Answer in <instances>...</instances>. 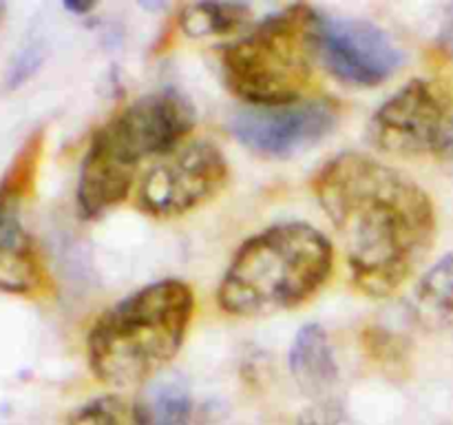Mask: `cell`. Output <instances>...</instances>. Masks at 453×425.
Listing matches in <instances>:
<instances>
[{"label": "cell", "mask_w": 453, "mask_h": 425, "mask_svg": "<svg viewBox=\"0 0 453 425\" xmlns=\"http://www.w3.org/2000/svg\"><path fill=\"white\" fill-rule=\"evenodd\" d=\"M339 122V106L327 97L283 106H246L230 118V133L252 153L290 158L330 135Z\"/></svg>", "instance_id": "cell-8"}, {"label": "cell", "mask_w": 453, "mask_h": 425, "mask_svg": "<svg viewBox=\"0 0 453 425\" xmlns=\"http://www.w3.org/2000/svg\"><path fill=\"white\" fill-rule=\"evenodd\" d=\"M319 56L332 75L349 87H379L405 62L392 35L358 18H321Z\"/></svg>", "instance_id": "cell-9"}, {"label": "cell", "mask_w": 453, "mask_h": 425, "mask_svg": "<svg viewBox=\"0 0 453 425\" xmlns=\"http://www.w3.org/2000/svg\"><path fill=\"white\" fill-rule=\"evenodd\" d=\"M312 190L363 295H394L427 257L436 237V208L427 190L398 168L348 151L314 173Z\"/></svg>", "instance_id": "cell-1"}, {"label": "cell", "mask_w": 453, "mask_h": 425, "mask_svg": "<svg viewBox=\"0 0 453 425\" xmlns=\"http://www.w3.org/2000/svg\"><path fill=\"white\" fill-rule=\"evenodd\" d=\"M453 122V97L436 80H411L379 106L367 127L380 153L441 159Z\"/></svg>", "instance_id": "cell-7"}, {"label": "cell", "mask_w": 453, "mask_h": 425, "mask_svg": "<svg viewBox=\"0 0 453 425\" xmlns=\"http://www.w3.org/2000/svg\"><path fill=\"white\" fill-rule=\"evenodd\" d=\"M332 242L305 221L274 224L239 246L217 304L233 317H270L305 304L332 274Z\"/></svg>", "instance_id": "cell-3"}, {"label": "cell", "mask_w": 453, "mask_h": 425, "mask_svg": "<svg viewBox=\"0 0 453 425\" xmlns=\"http://www.w3.org/2000/svg\"><path fill=\"white\" fill-rule=\"evenodd\" d=\"M290 375L299 390L308 397L323 401L339 383V361L330 335L321 323H308L292 341Z\"/></svg>", "instance_id": "cell-11"}, {"label": "cell", "mask_w": 453, "mask_h": 425, "mask_svg": "<svg viewBox=\"0 0 453 425\" xmlns=\"http://www.w3.org/2000/svg\"><path fill=\"white\" fill-rule=\"evenodd\" d=\"M40 62H42V49L40 47H29L20 53V56L13 60L12 69L7 73V87L9 89H16L20 87L22 82L31 78V75L38 71Z\"/></svg>", "instance_id": "cell-17"}, {"label": "cell", "mask_w": 453, "mask_h": 425, "mask_svg": "<svg viewBox=\"0 0 453 425\" xmlns=\"http://www.w3.org/2000/svg\"><path fill=\"white\" fill-rule=\"evenodd\" d=\"M195 128V109L173 89L149 93L111 115L84 153L78 177V208L97 217L118 206L135 186L137 168L157 162L184 144Z\"/></svg>", "instance_id": "cell-4"}, {"label": "cell", "mask_w": 453, "mask_h": 425, "mask_svg": "<svg viewBox=\"0 0 453 425\" xmlns=\"http://www.w3.org/2000/svg\"><path fill=\"white\" fill-rule=\"evenodd\" d=\"M228 180L230 164L219 146L208 140L184 142L142 175L135 204L150 217H180L217 197Z\"/></svg>", "instance_id": "cell-6"}, {"label": "cell", "mask_w": 453, "mask_h": 425, "mask_svg": "<svg viewBox=\"0 0 453 425\" xmlns=\"http://www.w3.org/2000/svg\"><path fill=\"white\" fill-rule=\"evenodd\" d=\"M438 44H441V49L445 51V56L453 58V7L449 9V13H447L445 22H442L441 34H438Z\"/></svg>", "instance_id": "cell-18"}, {"label": "cell", "mask_w": 453, "mask_h": 425, "mask_svg": "<svg viewBox=\"0 0 453 425\" xmlns=\"http://www.w3.org/2000/svg\"><path fill=\"white\" fill-rule=\"evenodd\" d=\"M441 159L447 164H453V122H451V128H449V135H447V144L445 149H442L441 153Z\"/></svg>", "instance_id": "cell-19"}, {"label": "cell", "mask_w": 453, "mask_h": 425, "mask_svg": "<svg viewBox=\"0 0 453 425\" xmlns=\"http://www.w3.org/2000/svg\"><path fill=\"white\" fill-rule=\"evenodd\" d=\"M250 20V7L237 3H199L181 13V27L190 35H233Z\"/></svg>", "instance_id": "cell-14"}, {"label": "cell", "mask_w": 453, "mask_h": 425, "mask_svg": "<svg viewBox=\"0 0 453 425\" xmlns=\"http://www.w3.org/2000/svg\"><path fill=\"white\" fill-rule=\"evenodd\" d=\"M296 425H349V421L343 406L330 397L323 398V401H317L308 410L301 412V416L296 419Z\"/></svg>", "instance_id": "cell-16"}, {"label": "cell", "mask_w": 453, "mask_h": 425, "mask_svg": "<svg viewBox=\"0 0 453 425\" xmlns=\"http://www.w3.org/2000/svg\"><path fill=\"white\" fill-rule=\"evenodd\" d=\"M66 12H73V13H88L93 9V4L88 3H65Z\"/></svg>", "instance_id": "cell-20"}, {"label": "cell", "mask_w": 453, "mask_h": 425, "mask_svg": "<svg viewBox=\"0 0 453 425\" xmlns=\"http://www.w3.org/2000/svg\"><path fill=\"white\" fill-rule=\"evenodd\" d=\"M135 425H190L193 397L184 376L157 375L142 390L135 407Z\"/></svg>", "instance_id": "cell-12"}, {"label": "cell", "mask_w": 453, "mask_h": 425, "mask_svg": "<svg viewBox=\"0 0 453 425\" xmlns=\"http://www.w3.org/2000/svg\"><path fill=\"white\" fill-rule=\"evenodd\" d=\"M38 162L29 155L13 158L0 180V290L34 295L47 286L35 243L20 220V204L34 189Z\"/></svg>", "instance_id": "cell-10"}, {"label": "cell", "mask_w": 453, "mask_h": 425, "mask_svg": "<svg viewBox=\"0 0 453 425\" xmlns=\"http://www.w3.org/2000/svg\"><path fill=\"white\" fill-rule=\"evenodd\" d=\"M411 313L420 326L442 328L453 321V252L432 266L416 283Z\"/></svg>", "instance_id": "cell-13"}, {"label": "cell", "mask_w": 453, "mask_h": 425, "mask_svg": "<svg viewBox=\"0 0 453 425\" xmlns=\"http://www.w3.org/2000/svg\"><path fill=\"white\" fill-rule=\"evenodd\" d=\"M66 425H135V414L119 397L104 394L78 407Z\"/></svg>", "instance_id": "cell-15"}, {"label": "cell", "mask_w": 453, "mask_h": 425, "mask_svg": "<svg viewBox=\"0 0 453 425\" xmlns=\"http://www.w3.org/2000/svg\"><path fill=\"white\" fill-rule=\"evenodd\" d=\"M321 16L310 4H290L252 27L221 56L226 84L250 106L299 102L312 82Z\"/></svg>", "instance_id": "cell-5"}, {"label": "cell", "mask_w": 453, "mask_h": 425, "mask_svg": "<svg viewBox=\"0 0 453 425\" xmlns=\"http://www.w3.org/2000/svg\"><path fill=\"white\" fill-rule=\"evenodd\" d=\"M195 314V292L162 279L118 301L87 336L88 366L111 388L146 385L180 352Z\"/></svg>", "instance_id": "cell-2"}]
</instances>
